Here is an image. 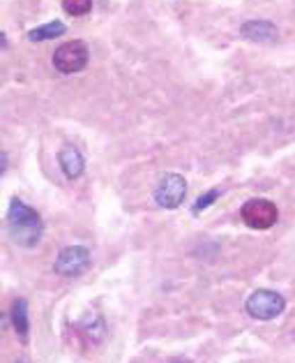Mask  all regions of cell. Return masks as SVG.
<instances>
[{
    "instance_id": "6da1fadb",
    "label": "cell",
    "mask_w": 295,
    "mask_h": 363,
    "mask_svg": "<svg viewBox=\"0 0 295 363\" xmlns=\"http://www.w3.org/2000/svg\"><path fill=\"white\" fill-rule=\"evenodd\" d=\"M7 227H10V236L16 245L21 247H35L40 243L42 236V218L35 208L21 199L10 201V211H7Z\"/></svg>"
},
{
    "instance_id": "7a4b0ae2",
    "label": "cell",
    "mask_w": 295,
    "mask_h": 363,
    "mask_svg": "<svg viewBox=\"0 0 295 363\" xmlns=\"http://www.w3.org/2000/svg\"><path fill=\"white\" fill-rule=\"evenodd\" d=\"M88 47L83 42H65L60 44L53 54V65H56L58 72L62 74H74V72H81V69L88 65Z\"/></svg>"
},
{
    "instance_id": "3957f363",
    "label": "cell",
    "mask_w": 295,
    "mask_h": 363,
    "mask_svg": "<svg viewBox=\"0 0 295 363\" xmlns=\"http://www.w3.org/2000/svg\"><path fill=\"white\" fill-rule=\"evenodd\" d=\"M286 308V301L282 294L270 289H256L252 296L247 298V313L254 320H274L277 315H282Z\"/></svg>"
},
{
    "instance_id": "277c9868",
    "label": "cell",
    "mask_w": 295,
    "mask_h": 363,
    "mask_svg": "<svg viewBox=\"0 0 295 363\" xmlns=\"http://www.w3.org/2000/svg\"><path fill=\"white\" fill-rule=\"evenodd\" d=\"M91 267V252L86 250L83 245H69L65 247L58 259H56V273L62 278H76L81 276V273Z\"/></svg>"
},
{
    "instance_id": "5b68a950",
    "label": "cell",
    "mask_w": 295,
    "mask_h": 363,
    "mask_svg": "<svg viewBox=\"0 0 295 363\" xmlns=\"http://www.w3.org/2000/svg\"><path fill=\"white\" fill-rule=\"evenodd\" d=\"M277 218V206L267 199H249L243 206V220L252 229H270Z\"/></svg>"
},
{
    "instance_id": "8992f818",
    "label": "cell",
    "mask_w": 295,
    "mask_h": 363,
    "mask_svg": "<svg viewBox=\"0 0 295 363\" xmlns=\"http://www.w3.org/2000/svg\"><path fill=\"white\" fill-rule=\"evenodd\" d=\"M187 194V183L180 174H168L162 179V183L157 185L155 201L162 208H178L185 201Z\"/></svg>"
},
{
    "instance_id": "52a82bcc",
    "label": "cell",
    "mask_w": 295,
    "mask_h": 363,
    "mask_svg": "<svg viewBox=\"0 0 295 363\" xmlns=\"http://www.w3.org/2000/svg\"><path fill=\"white\" fill-rule=\"evenodd\" d=\"M58 162L62 167V172H65V176L69 181H74L79 179V176L83 174V155L79 153V150L74 146H62L60 148V153H58Z\"/></svg>"
},
{
    "instance_id": "ba28073f",
    "label": "cell",
    "mask_w": 295,
    "mask_h": 363,
    "mask_svg": "<svg viewBox=\"0 0 295 363\" xmlns=\"http://www.w3.org/2000/svg\"><path fill=\"white\" fill-rule=\"evenodd\" d=\"M243 35L254 42H272L277 40V28L270 21H249L243 26Z\"/></svg>"
},
{
    "instance_id": "9c48e42d",
    "label": "cell",
    "mask_w": 295,
    "mask_h": 363,
    "mask_svg": "<svg viewBox=\"0 0 295 363\" xmlns=\"http://www.w3.org/2000/svg\"><path fill=\"white\" fill-rule=\"evenodd\" d=\"M12 324L19 338L25 342L28 340V331H30V322H28V303L23 298H16L12 303Z\"/></svg>"
},
{
    "instance_id": "30bf717a",
    "label": "cell",
    "mask_w": 295,
    "mask_h": 363,
    "mask_svg": "<svg viewBox=\"0 0 295 363\" xmlns=\"http://www.w3.org/2000/svg\"><path fill=\"white\" fill-rule=\"evenodd\" d=\"M65 33V23H60V21H51V23H44L40 26V28H33L28 33V38L33 42H44V40H53V38H58V35Z\"/></svg>"
},
{
    "instance_id": "8fae6325",
    "label": "cell",
    "mask_w": 295,
    "mask_h": 363,
    "mask_svg": "<svg viewBox=\"0 0 295 363\" xmlns=\"http://www.w3.org/2000/svg\"><path fill=\"white\" fill-rule=\"evenodd\" d=\"M62 7H65V12L71 16H83L91 12L93 0H62Z\"/></svg>"
},
{
    "instance_id": "7c38bea8",
    "label": "cell",
    "mask_w": 295,
    "mask_h": 363,
    "mask_svg": "<svg viewBox=\"0 0 295 363\" xmlns=\"http://www.w3.org/2000/svg\"><path fill=\"white\" fill-rule=\"evenodd\" d=\"M221 194V190L219 188H214V190H210V192H205V194H201L199 199H196V203H194V216H199L201 211H205V208H210L212 206V201L217 199Z\"/></svg>"
},
{
    "instance_id": "4fadbf2b",
    "label": "cell",
    "mask_w": 295,
    "mask_h": 363,
    "mask_svg": "<svg viewBox=\"0 0 295 363\" xmlns=\"http://www.w3.org/2000/svg\"><path fill=\"white\" fill-rule=\"evenodd\" d=\"M5 169H7V155L3 153V150H0V176L5 174Z\"/></svg>"
},
{
    "instance_id": "5bb4252c",
    "label": "cell",
    "mask_w": 295,
    "mask_h": 363,
    "mask_svg": "<svg viewBox=\"0 0 295 363\" xmlns=\"http://www.w3.org/2000/svg\"><path fill=\"white\" fill-rule=\"evenodd\" d=\"M5 326H7V317H5L3 313H0V333L5 331Z\"/></svg>"
}]
</instances>
